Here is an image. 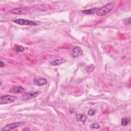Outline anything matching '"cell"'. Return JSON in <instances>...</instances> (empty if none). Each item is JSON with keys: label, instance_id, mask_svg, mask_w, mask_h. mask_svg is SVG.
<instances>
[{"label": "cell", "instance_id": "1", "mask_svg": "<svg viewBox=\"0 0 131 131\" xmlns=\"http://www.w3.org/2000/svg\"><path fill=\"white\" fill-rule=\"evenodd\" d=\"M114 6H115V3L114 2H111L110 3H109L106 5L100 8L99 9L97 10L96 12V15L99 16H104L110 12L113 9Z\"/></svg>", "mask_w": 131, "mask_h": 131}, {"label": "cell", "instance_id": "2", "mask_svg": "<svg viewBox=\"0 0 131 131\" xmlns=\"http://www.w3.org/2000/svg\"><path fill=\"white\" fill-rule=\"evenodd\" d=\"M15 23L19 25H26V26H37L38 24L36 22L32 21L31 20H28V19H15L13 21Z\"/></svg>", "mask_w": 131, "mask_h": 131}, {"label": "cell", "instance_id": "3", "mask_svg": "<svg viewBox=\"0 0 131 131\" xmlns=\"http://www.w3.org/2000/svg\"><path fill=\"white\" fill-rule=\"evenodd\" d=\"M17 99V97L15 96L5 95L1 97L0 98V103L1 104H8L14 102Z\"/></svg>", "mask_w": 131, "mask_h": 131}, {"label": "cell", "instance_id": "4", "mask_svg": "<svg viewBox=\"0 0 131 131\" xmlns=\"http://www.w3.org/2000/svg\"><path fill=\"white\" fill-rule=\"evenodd\" d=\"M25 124L24 122H15V123L7 124L3 128V131H11L19 127L23 126Z\"/></svg>", "mask_w": 131, "mask_h": 131}, {"label": "cell", "instance_id": "5", "mask_svg": "<svg viewBox=\"0 0 131 131\" xmlns=\"http://www.w3.org/2000/svg\"><path fill=\"white\" fill-rule=\"evenodd\" d=\"M41 93V91H37V92H33L26 93H25L23 95V98L25 100L31 99L38 96L39 95H40Z\"/></svg>", "mask_w": 131, "mask_h": 131}, {"label": "cell", "instance_id": "6", "mask_svg": "<svg viewBox=\"0 0 131 131\" xmlns=\"http://www.w3.org/2000/svg\"><path fill=\"white\" fill-rule=\"evenodd\" d=\"M28 8L27 7H20L15 8L11 11V13L15 15H25L28 11Z\"/></svg>", "mask_w": 131, "mask_h": 131}, {"label": "cell", "instance_id": "7", "mask_svg": "<svg viewBox=\"0 0 131 131\" xmlns=\"http://www.w3.org/2000/svg\"><path fill=\"white\" fill-rule=\"evenodd\" d=\"M82 54V49L79 47H75L72 50L71 55L74 58H77L81 56Z\"/></svg>", "mask_w": 131, "mask_h": 131}, {"label": "cell", "instance_id": "8", "mask_svg": "<svg viewBox=\"0 0 131 131\" xmlns=\"http://www.w3.org/2000/svg\"><path fill=\"white\" fill-rule=\"evenodd\" d=\"M25 90L21 86H15V87H12L10 89V92L14 94H19L23 93L25 92Z\"/></svg>", "mask_w": 131, "mask_h": 131}, {"label": "cell", "instance_id": "9", "mask_svg": "<svg viewBox=\"0 0 131 131\" xmlns=\"http://www.w3.org/2000/svg\"><path fill=\"white\" fill-rule=\"evenodd\" d=\"M34 83L38 86H42L47 84V80L44 78H40V79H34Z\"/></svg>", "mask_w": 131, "mask_h": 131}, {"label": "cell", "instance_id": "10", "mask_svg": "<svg viewBox=\"0 0 131 131\" xmlns=\"http://www.w3.org/2000/svg\"><path fill=\"white\" fill-rule=\"evenodd\" d=\"M66 62V60L62 59V58H59V59H56L53 61H52L51 62V65L54 66H57L61 65V64L65 63Z\"/></svg>", "mask_w": 131, "mask_h": 131}, {"label": "cell", "instance_id": "11", "mask_svg": "<svg viewBox=\"0 0 131 131\" xmlns=\"http://www.w3.org/2000/svg\"><path fill=\"white\" fill-rule=\"evenodd\" d=\"M76 119L77 121L81 122H85L87 119V116L83 114H77L76 115Z\"/></svg>", "mask_w": 131, "mask_h": 131}, {"label": "cell", "instance_id": "12", "mask_svg": "<svg viewBox=\"0 0 131 131\" xmlns=\"http://www.w3.org/2000/svg\"><path fill=\"white\" fill-rule=\"evenodd\" d=\"M96 11V8H92V9H87V10H85L82 11V13L83 14H85V15H92L94 12H95Z\"/></svg>", "mask_w": 131, "mask_h": 131}, {"label": "cell", "instance_id": "13", "mask_svg": "<svg viewBox=\"0 0 131 131\" xmlns=\"http://www.w3.org/2000/svg\"><path fill=\"white\" fill-rule=\"evenodd\" d=\"M94 69H95L94 66L93 65V64H91V65H89L87 66L86 70H87V71L89 72V73H91V72H93L94 71Z\"/></svg>", "mask_w": 131, "mask_h": 131}, {"label": "cell", "instance_id": "14", "mask_svg": "<svg viewBox=\"0 0 131 131\" xmlns=\"http://www.w3.org/2000/svg\"><path fill=\"white\" fill-rule=\"evenodd\" d=\"M129 122V120L127 118H123L121 119V124L123 126H125L128 124Z\"/></svg>", "mask_w": 131, "mask_h": 131}, {"label": "cell", "instance_id": "15", "mask_svg": "<svg viewBox=\"0 0 131 131\" xmlns=\"http://www.w3.org/2000/svg\"><path fill=\"white\" fill-rule=\"evenodd\" d=\"M16 51L18 52H24L25 51V49L22 46H17L16 48Z\"/></svg>", "mask_w": 131, "mask_h": 131}, {"label": "cell", "instance_id": "16", "mask_svg": "<svg viewBox=\"0 0 131 131\" xmlns=\"http://www.w3.org/2000/svg\"><path fill=\"white\" fill-rule=\"evenodd\" d=\"M96 110H93V109H91L88 111V114L89 116H92L93 115H94L95 114H96Z\"/></svg>", "mask_w": 131, "mask_h": 131}, {"label": "cell", "instance_id": "17", "mask_svg": "<svg viewBox=\"0 0 131 131\" xmlns=\"http://www.w3.org/2000/svg\"><path fill=\"white\" fill-rule=\"evenodd\" d=\"M90 127L92 129H98L100 127V125L97 124H91Z\"/></svg>", "mask_w": 131, "mask_h": 131}, {"label": "cell", "instance_id": "18", "mask_svg": "<svg viewBox=\"0 0 131 131\" xmlns=\"http://www.w3.org/2000/svg\"><path fill=\"white\" fill-rule=\"evenodd\" d=\"M124 23L125 25H130L131 24V18H128L126 19L124 21Z\"/></svg>", "mask_w": 131, "mask_h": 131}, {"label": "cell", "instance_id": "19", "mask_svg": "<svg viewBox=\"0 0 131 131\" xmlns=\"http://www.w3.org/2000/svg\"><path fill=\"white\" fill-rule=\"evenodd\" d=\"M0 66H1V67H4V66H5L4 63H3L2 61H1V63H0Z\"/></svg>", "mask_w": 131, "mask_h": 131}, {"label": "cell", "instance_id": "20", "mask_svg": "<svg viewBox=\"0 0 131 131\" xmlns=\"http://www.w3.org/2000/svg\"><path fill=\"white\" fill-rule=\"evenodd\" d=\"M30 129H28V128H24V129L23 130V131H29Z\"/></svg>", "mask_w": 131, "mask_h": 131}, {"label": "cell", "instance_id": "21", "mask_svg": "<svg viewBox=\"0 0 131 131\" xmlns=\"http://www.w3.org/2000/svg\"><path fill=\"white\" fill-rule=\"evenodd\" d=\"M2 86V82H1V87Z\"/></svg>", "mask_w": 131, "mask_h": 131}]
</instances>
